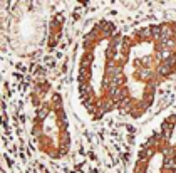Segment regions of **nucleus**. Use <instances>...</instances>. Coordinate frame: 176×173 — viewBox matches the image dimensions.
Segmentation results:
<instances>
[{
  "label": "nucleus",
  "instance_id": "obj_3",
  "mask_svg": "<svg viewBox=\"0 0 176 173\" xmlns=\"http://www.w3.org/2000/svg\"><path fill=\"white\" fill-rule=\"evenodd\" d=\"M132 173H176V111L164 114L144 136Z\"/></svg>",
  "mask_w": 176,
  "mask_h": 173
},
{
  "label": "nucleus",
  "instance_id": "obj_4",
  "mask_svg": "<svg viewBox=\"0 0 176 173\" xmlns=\"http://www.w3.org/2000/svg\"><path fill=\"white\" fill-rule=\"evenodd\" d=\"M67 116L64 113L62 101L59 96H52L42 103L37 109L34 123V136L42 151L50 155L64 153L69 148V133H67Z\"/></svg>",
  "mask_w": 176,
  "mask_h": 173
},
{
  "label": "nucleus",
  "instance_id": "obj_1",
  "mask_svg": "<svg viewBox=\"0 0 176 173\" xmlns=\"http://www.w3.org/2000/svg\"><path fill=\"white\" fill-rule=\"evenodd\" d=\"M174 77L173 22L148 24L123 32L116 64V113L132 120L146 116L161 88Z\"/></svg>",
  "mask_w": 176,
  "mask_h": 173
},
{
  "label": "nucleus",
  "instance_id": "obj_5",
  "mask_svg": "<svg viewBox=\"0 0 176 173\" xmlns=\"http://www.w3.org/2000/svg\"><path fill=\"white\" fill-rule=\"evenodd\" d=\"M173 25H174V29H176V22H173Z\"/></svg>",
  "mask_w": 176,
  "mask_h": 173
},
{
  "label": "nucleus",
  "instance_id": "obj_2",
  "mask_svg": "<svg viewBox=\"0 0 176 173\" xmlns=\"http://www.w3.org/2000/svg\"><path fill=\"white\" fill-rule=\"evenodd\" d=\"M123 30L99 20L82 37L75 69V89L82 109L98 121L116 113V64Z\"/></svg>",
  "mask_w": 176,
  "mask_h": 173
}]
</instances>
